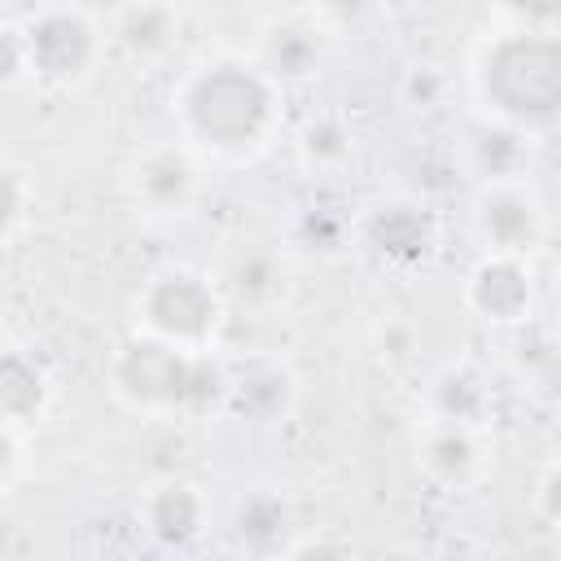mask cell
<instances>
[{
    "instance_id": "cell-10",
    "label": "cell",
    "mask_w": 561,
    "mask_h": 561,
    "mask_svg": "<svg viewBox=\"0 0 561 561\" xmlns=\"http://www.w3.org/2000/svg\"><path fill=\"white\" fill-rule=\"evenodd\" d=\"M188 184H193V171H188V162L175 158V153H162V158H153V162L140 171L145 197H149L153 206H162V210L180 206V202L188 197Z\"/></svg>"
},
{
    "instance_id": "cell-17",
    "label": "cell",
    "mask_w": 561,
    "mask_h": 561,
    "mask_svg": "<svg viewBox=\"0 0 561 561\" xmlns=\"http://www.w3.org/2000/svg\"><path fill=\"white\" fill-rule=\"evenodd\" d=\"M237 526H241V535H245V539L263 543V539H272V535L285 526V513H280V504H276V500H267V495H254L250 504H241V513H237Z\"/></svg>"
},
{
    "instance_id": "cell-13",
    "label": "cell",
    "mask_w": 561,
    "mask_h": 561,
    "mask_svg": "<svg viewBox=\"0 0 561 561\" xmlns=\"http://www.w3.org/2000/svg\"><path fill=\"white\" fill-rule=\"evenodd\" d=\"M280 403H285V377L280 373L259 368V373H250V377L237 381V408L241 412L272 416V412H280Z\"/></svg>"
},
{
    "instance_id": "cell-8",
    "label": "cell",
    "mask_w": 561,
    "mask_h": 561,
    "mask_svg": "<svg viewBox=\"0 0 561 561\" xmlns=\"http://www.w3.org/2000/svg\"><path fill=\"white\" fill-rule=\"evenodd\" d=\"M39 373L13 355V351H0V416H31L39 408Z\"/></svg>"
},
{
    "instance_id": "cell-3",
    "label": "cell",
    "mask_w": 561,
    "mask_h": 561,
    "mask_svg": "<svg viewBox=\"0 0 561 561\" xmlns=\"http://www.w3.org/2000/svg\"><path fill=\"white\" fill-rule=\"evenodd\" d=\"M118 381L127 386V394L149 399V403H210L224 386L215 364L188 359L158 342L131 346L118 364Z\"/></svg>"
},
{
    "instance_id": "cell-4",
    "label": "cell",
    "mask_w": 561,
    "mask_h": 561,
    "mask_svg": "<svg viewBox=\"0 0 561 561\" xmlns=\"http://www.w3.org/2000/svg\"><path fill=\"white\" fill-rule=\"evenodd\" d=\"M26 61L48 79H70L92 57V31L75 13H48L26 31Z\"/></svg>"
},
{
    "instance_id": "cell-21",
    "label": "cell",
    "mask_w": 561,
    "mask_h": 561,
    "mask_svg": "<svg viewBox=\"0 0 561 561\" xmlns=\"http://www.w3.org/2000/svg\"><path fill=\"white\" fill-rule=\"evenodd\" d=\"M26 61V44L13 39V35H0V79L18 75V66Z\"/></svg>"
},
{
    "instance_id": "cell-7",
    "label": "cell",
    "mask_w": 561,
    "mask_h": 561,
    "mask_svg": "<svg viewBox=\"0 0 561 561\" xmlns=\"http://www.w3.org/2000/svg\"><path fill=\"white\" fill-rule=\"evenodd\" d=\"M473 302H478L486 316H495V320L522 316V307L530 302L526 272L513 267V263H486V267L473 276Z\"/></svg>"
},
{
    "instance_id": "cell-15",
    "label": "cell",
    "mask_w": 561,
    "mask_h": 561,
    "mask_svg": "<svg viewBox=\"0 0 561 561\" xmlns=\"http://www.w3.org/2000/svg\"><path fill=\"white\" fill-rule=\"evenodd\" d=\"M438 408H443L451 421H469V416L482 408V390H478V381L465 377V373H447V377L438 381Z\"/></svg>"
},
{
    "instance_id": "cell-19",
    "label": "cell",
    "mask_w": 561,
    "mask_h": 561,
    "mask_svg": "<svg viewBox=\"0 0 561 561\" xmlns=\"http://www.w3.org/2000/svg\"><path fill=\"white\" fill-rule=\"evenodd\" d=\"M307 149H311L316 158H337V153H346V136H342L333 123H320V127L307 131Z\"/></svg>"
},
{
    "instance_id": "cell-2",
    "label": "cell",
    "mask_w": 561,
    "mask_h": 561,
    "mask_svg": "<svg viewBox=\"0 0 561 561\" xmlns=\"http://www.w3.org/2000/svg\"><path fill=\"white\" fill-rule=\"evenodd\" d=\"M486 83L495 101L517 118H548L561 96V61L557 44L543 35L508 39L486 61Z\"/></svg>"
},
{
    "instance_id": "cell-12",
    "label": "cell",
    "mask_w": 561,
    "mask_h": 561,
    "mask_svg": "<svg viewBox=\"0 0 561 561\" xmlns=\"http://www.w3.org/2000/svg\"><path fill=\"white\" fill-rule=\"evenodd\" d=\"M167 35H171V13L162 4H136L123 18V39L136 53H158L167 44Z\"/></svg>"
},
{
    "instance_id": "cell-9",
    "label": "cell",
    "mask_w": 561,
    "mask_h": 561,
    "mask_svg": "<svg viewBox=\"0 0 561 561\" xmlns=\"http://www.w3.org/2000/svg\"><path fill=\"white\" fill-rule=\"evenodd\" d=\"M149 522H153V530L162 535V539H188L193 530H197V522H202V508H197V495L188 491V486H167V491H158L153 495V504H149Z\"/></svg>"
},
{
    "instance_id": "cell-11",
    "label": "cell",
    "mask_w": 561,
    "mask_h": 561,
    "mask_svg": "<svg viewBox=\"0 0 561 561\" xmlns=\"http://www.w3.org/2000/svg\"><path fill=\"white\" fill-rule=\"evenodd\" d=\"M482 224H486V237L495 245H504V250H522L535 237V215H530V206L522 197H495V202H486Z\"/></svg>"
},
{
    "instance_id": "cell-22",
    "label": "cell",
    "mask_w": 561,
    "mask_h": 561,
    "mask_svg": "<svg viewBox=\"0 0 561 561\" xmlns=\"http://www.w3.org/2000/svg\"><path fill=\"white\" fill-rule=\"evenodd\" d=\"M508 9H517L530 22H552L557 18V0H508Z\"/></svg>"
},
{
    "instance_id": "cell-20",
    "label": "cell",
    "mask_w": 561,
    "mask_h": 561,
    "mask_svg": "<svg viewBox=\"0 0 561 561\" xmlns=\"http://www.w3.org/2000/svg\"><path fill=\"white\" fill-rule=\"evenodd\" d=\"M18 206H22V188H18V180L9 171H0V232L13 224Z\"/></svg>"
},
{
    "instance_id": "cell-14",
    "label": "cell",
    "mask_w": 561,
    "mask_h": 561,
    "mask_svg": "<svg viewBox=\"0 0 561 561\" xmlns=\"http://www.w3.org/2000/svg\"><path fill=\"white\" fill-rule=\"evenodd\" d=\"M267 61L280 75H307L311 61H316V44L302 31H276L272 44H267Z\"/></svg>"
},
{
    "instance_id": "cell-23",
    "label": "cell",
    "mask_w": 561,
    "mask_h": 561,
    "mask_svg": "<svg viewBox=\"0 0 561 561\" xmlns=\"http://www.w3.org/2000/svg\"><path fill=\"white\" fill-rule=\"evenodd\" d=\"M329 9H333V13H342V18H355V13H364V9H368V0H329Z\"/></svg>"
},
{
    "instance_id": "cell-16",
    "label": "cell",
    "mask_w": 561,
    "mask_h": 561,
    "mask_svg": "<svg viewBox=\"0 0 561 561\" xmlns=\"http://www.w3.org/2000/svg\"><path fill=\"white\" fill-rule=\"evenodd\" d=\"M473 465V443L460 434V430H447L430 443V469L443 473V478H460L465 469Z\"/></svg>"
},
{
    "instance_id": "cell-24",
    "label": "cell",
    "mask_w": 561,
    "mask_h": 561,
    "mask_svg": "<svg viewBox=\"0 0 561 561\" xmlns=\"http://www.w3.org/2000/svg\"><path fill=\"white\" fill-rule=\"evenodd\" d=\"M9 451H13V447H9V438H4V430H0V473L9 469Z\"/></svg>"
},
{
    "instance_id": "cell-18",
    "label": "cell",
    "mask_w": 561,
    "mask_h": 561,
    "mask_svg": "<svg viewBox=\"0 0 561 561\" xmlns=\"http://www.w3.org/2000/svg\"><path fill=\"white\" fill-rule=\"evenodd\" d=\"M517 140L508 136V131H482V140H478V158H482V167H491V171H504V167H513L517 162Z\"/></svg>"
},
{
    "instance_id": "cell-5",
    "label": "cell",
    "mask_w": 561,
    "mask_h": 561,
    "mask_svg": "<svg viewBox=\"0 0 561 561\" xmlns=\"http://www.w3.org/2000/svg\"><path fill=\"white\" fill-rule=\"evenodd\" d=\"M145 316L167 337H202L215 324V298L193 276H167V280H158L149 289Z\"/></svg>"
},
{
    "instance_id": "cell-6",
    "label": "cell",
    "mask_w": 561,
    "mask_h": 561,
    "mask_svg": "<svg viewBox=\"0 0 561 561\" xmlns=\"http://www.w3.org/2000/svg\"><path fill=\"white\" fill-rule=\"evenodd\" d=\"M368 237L386 259L408 263L430 250V219L416 206H381L368 224Z\"/></svg>"
},
{
    "instance_id": "cell-1",
    "label": "cell",
    "mask_w": 561,
    "mask_h": 561,
    "mask_svg": "<svg viewBox=\"0 0 561 561\" xmlns=\"http://www.w3.org/2000/svg\"><path fill=\"white\" fill-rule=\"evenodd\" d=\"M184 105H188V123L215 145H245L267 123V88L237 66H219L202 75Z\"/></svg>"
}]
</instances>
